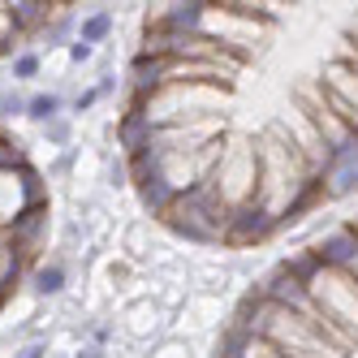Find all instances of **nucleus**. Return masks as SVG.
Instances as JSON below:
<instances>
[{
    "mask_svg": "<svg viewBox=\"0 0 358 358\" xmlns=\"http://www.w3.org/2000/svg\"><path fill=\"white\" fill-rule=\"evenodd\" d=\"M52 108H57V99H52V95H48V99H35V104H31L35 117H52Z\"/></svg>",
    "mask_w": 358,
    "mask_h": 358,
    "instance_id": "nucleus-5",
    "label": "nucleus"
},
{
    "mask_svg": "<svg viewBox=\"0 0 358 358\" xmlns=\"http://www.w3.org/2000/svg\"><path fill=\"white\" fill-rule=\"evenodd\" d=\"M324 199L328 203H337V199H350L358 194V143L341 147L337 156H332V164L324 169Z\"/></svg>",
    "mask_w": 358,
    "mask_h": 358,
    "instance_id": "nucleus-4",
    "label": "nucleus"
},
{
    "mask_svg": "<svg viewBox=\"0 0 358 358\" xmlns=\"http://www.w3.org/2000/svg\"><path fill=\"white\" fill-rule=\"evenodd\" d=\"M73 5H0V57H13L27 39L43 35L52 22H65Z\"/></svg>",
    "mask_w": 358,
    "mask_h": 358,
    "instance_id": "nucleus-3",
    "label": "nucleus"
},
{
    "mask_svg": "<svg viewBox=\"0 0 358 358\" xmlns=\"http://www.w3.org/2000/svg\"><path fill=\"white\" fill-rule=\"evenodd\" d=\"M229 324H238V328L255 332V337H264L268 345H276L280 354H289V358H345V354L332 350L302 315H294L289 306L272 302L259 285H255V289L234 306Z\"/></svg>",
    "mask_w": 358,
    "mask_h": 358,
    "instance_id": "nucleus-2",
    "label": "nucleus"
},
{
    "mask_svg": "<svg viewBox=\"0 0 358 358\" xmlns=\"http://www.w3.org/2000/svg\"><path fill=\"white\" fill-rule=\"evenodd\" d=\"M52 199L39 164L27 156L22 138L0 125V311L13 302L43 255Z\"/></svg>",
    "mask_w": 358,
    "mask_h": 358,
    "instance_id": "nucleus-1",
    "label": "nucleus"
}]
</instances>
